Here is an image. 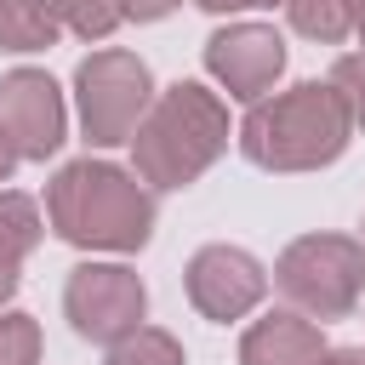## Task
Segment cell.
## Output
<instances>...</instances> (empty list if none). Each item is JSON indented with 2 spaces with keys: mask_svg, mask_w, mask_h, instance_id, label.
Returning a JSON list of instances; mask_svg holds the SVG:
<instances>
[{
  "mask_svg": "<svg viewBox=\"0 0 365 365\" xmlns=\"http://www.w3.org/2000/svg\"><path fill=\"white\" fill-rule=\"evenodd\" d=\"M46 217L57 240L80 251H143L154 234V194L125 165L68 160L46 188Z\"/></svg>",
  "mask_w": 365,
  "mask_h": 365,
  "instance_id": "obj_1",
  "label": "cell"
},
{
  "mask_svg": "<svg viewBox=\"0 0 365 365\" xmlns=\"http://www.w3.org/2000/svg\"><path fill=\"white\" fill-rule=\"evenodd\" d=\"M348 108L331 91V80H302L279 97L251 103L240 120V154L262 171H319L348 148Z\"/></svg>",
  "mask_w": 365,
  "mask_h": 365,
  "instance_id": "obj_2",
  "label": "cell"
},
{
  "mask_svg": "<svg viewBox=\"0 0 365 365\" xmlns=\"http://www.w3.org/2000/svg\"><path fill=\"white\" fill-rule=\"evenodd\" d=\"M222 148H228V108L217 103V91H205L194 80L165 86L131 137L137 177L148 188H165V194L188 188Z\"/></svg>",
  "mask_w": 365,
  "mask_h": 365,
  "instance_id": "obj_3",
  "label": "cell"
},
{
  "mask_svg": "<svg viewBox=\"0 0 365 365\" xmlns=\"http://www.w3.org/2000/svg\"><path fill=\"white\" fill-rule=\"evenodd\" d=\"M274 285L308 319H342L365 291V245L348 234H302L279 251Z\"/></svg>",
  "mask_w": 365,
  "mask_h": 365,
  "instance_id": "obj_4",
  "label": "cell"
},
{
  "mask_svg": "<svg viewBox=\"0 0 365 365\" xmlns=\"http://www.w3.org/2000/svg\"><path fill=\"white\" fill-rule=\"evenodd\" d=\"M74 97H80V131L91 148H114V143H131L143 114L154 108V80H148V63L137 51H91L80 68H74Z\"/></svg>",
  "mask_w": 365,
  "mask_h": 365,
  "instance_id": "obj_5",
  "label": "cell"
},
{
  "mask_svg": "<svg viewBox=\"0 0 365 365\" xmlns=\"http://www.w3.org/2000/svg\"><path fill=\"white\" fill-rule=\"evenodd\" d=\"M143 308L148 291L131 268L120 262H80L63 285V314L86 342H125L131 331H143Z\"/></svg>",
  "mask_w": 365,
  "mask_h": 365,
  "instance_id": "obj_6",
  "label": "cell"
},
{
  "mask_svg": "<svg viewBox=\"0 0 365 365\" xmlns=\"http://www.w3.org/2000/svg\"><path fill=\"white\" fill-rule=\"evenodd\" d=\"M262 291H268V268L240 245H200L188 257V302L217 325L245 319L262 302Z\"/></svg>",
  "mask_w": 365,
  "mask_h": 365,
  "instance_id": "obj_7",
  "label": "cell"
},
{
  "mask_svg": "<svg viewBox=\"0 0 365 365\" xmlns=\"http://www.w3.org/2000/svg\"><path fill=\"white\" fill-rule=\"evenodd\" d=\"M0 125L17 148V160H46L63 148V131H68V108H63V91L51 74L40 68H11L0 80Z\"/></svg>",
  "mask_w": 365,
  "mask_h": 365,
  "instance_id": "obj_8",
  "label": "cell"
},
{
  "mask_svg": "<svg viewBox=\"0 0 365 365\" xmlns=\"http://www.w3.org/2000/svg\"><path fill=\"white\" fill-rule=\"evenodd\" d=\"M205 68H211V80L228 91V97H240V103H262V91L279 80V68H285V40H279V29H268V23H228V29H217L211 40H205Z\"/></svg>",
  "mask_w": 365,
  "mask_h": 365,
  "instance_id": "obj_9",
  "label": "cell"
},
{
  "mask_svg": "<svg viewBox=\"0 0 365 365\" xmlns=\"http://www.w3.org/2000/svg\"><path fill=\"white\" fill-rule=\"evenodd\" d=\"M319 359H325V331L297 308L262 314L240 336V365H319Z\"/></svg>",
  "mask_w": 365,
  "mask_h": 365,
  "instance_id": "obj_10",
  "label": "cell"
},
{
  "mask_svg": "<svg viewBox=\"0 0 365 365\" xmlns=\"http://www.w3.org/2000/svg\"><path fill=\"white\" fill-rule=\"evenodd\" d=\"M57 40V17L46 0H0V51H46Z\"/></svg>",
  "mask_w": 365,
  "mask_h": 365,
  "instance_id": "obj_11",
  "label": "cell"
},
{
  "mask_svg": "<svg viewBox=\"0 0 365 365\" xmlns=\"http://www.w3.org/2000/svg\"><path fill=\"white\" fill-rule=\"evenodd\" d=\"M285 11H291V29L319 46H336L354 34V0H285Z\"/></svg>",
  "mask_w": 365,
  "mask_h": 365,
  "instance_id": "obj_12",
  "label": "cell"
},
{
  "mask_svg": "<svg viewBox=\"0 0 365 365\" xmlns=\"http://www.w3.org/2000/svg\"><path fill=\"white\" fill-rule=\"evenodd\" d=\"M34 245H40V211H34V200L0 188V257L23 262Z\"/></svg>",
  "mask_w": 365,
  "mask_h": 365,
  "instance_id": "obj_13",
  "label": "cell"
},
{
  "mask_svg": "<svg viewBox=\"0 0 365 365\" xmlns=\"http://www.w3.org/2000/svg\"><path fill=\"white\" fill-rule=\"evenodd\" d=\"M46 11L57 17V29L80 34V40H108L120 29V0H46Z\"/></svg>",
  "mask_w": 365,
  "mask_h": 365,
  "instance_id": "obj_14",
  "label": "cell"
},
{
  "mask_svg": "<svg viewBox=\"0 0 365 365\" xmlns=\"http://www.w3.org/2000/svg\"><path fill=\"white\" fill-rule=\"evenodd\" d=\"M103 365H188V359H182V342H177L171 331L143 325V331H131L125 342H114Z\"/></svg>",
  "mask_w": 365,
  "mask_h": 365,
  "instance_id": "obj_15",
  "label": "cell"
},
{
  "mask_svg": "<svg viewBox=\"0 0 365 365\" xmlns=\"http://www.w3.org/2000/svg\"><path fill=\"white\" fill-rule=\"evenodd\" d=\"M40 359V325L29 314H0V365H34Z\"/></svg>",
  "mask_w": 365,
  "mask_h": 365,
  "instance_id": "obj_16",
  "label": "cell"
},
{
  "mask_svg": "<svg viewBox=\"0 0 365 365\" xmlns=\"http://www.w3.org/2000/svg\"><path fill=\"white\" fill-rule=\"evenodd\" d=\"M331 91L342 97L348 120H354V125H365V51H354V57H336V63H331Z\"/></svg>",
  "mask_w": 365,
  "mask_h": 365,
  "instance_id": "obj_17",
  "label": "cell"
},
{
  "mask_svg": "<svg viewBox=\"0 0 365 365\" xmlns=\"http://www.w3.org/2000/svg\"><path fill=\"white\" fill-rule=\"evenodd\" d=\"M177 0H120V11L125 17H137V23H154V17H165Z\"/></svg>",
  "mask_w": 365,
  "mask_h": 365,
  "instance_id": "obj_18",
  "label": "cell"
},
{
  "mask_svg": "<svg viewBox=\"0 0 365 365\" xmlns=\"http://www.w3.org/2000/svg\"><path fill=\"white\" fill-rule=\"evenodd\" d=\"M319 365H365V348H325Z\"/></svg>",
  "mask_w": 365,
  "mask_h": 365,
  "instance_id": "obj_19",
  "label": "cell"
},
{
  "mask_svg": "<svg viewBox=\"0 0 365 365\" xmlns=\"http://www.w3.org/2000/svg\"><path fill=\"white\" fill-rule=\"evenodd\" d=\"M205 11H251V6H274V0H200Z\"/></svg>",
  "mask_w": 365,
  "mask_h": 365,
  "instance_id": "obj_20",
  "label": "cell"
},
{
  "mask_svg": "<svg viewBox=\"0 0 365 365\" xmlns=\"http://www.w3.org/2000/svg\"><path fill=\"white\" fill-rule=\"evenodd\" d=\"M11 165H17V148H11V137H6V125H0V182L11 177Z\"/></svg>",
  "mask_w": 365,
  "mask_h": 365,
  "instance_id": "obj_21",
  "label": "cell"
},
{
  "mask_svg": "<svg viewBox=\"0 0 365 365\" xmlns=\"http://www.w3.org/2000/svg\"><path fill=\"white\" fill-rule=\"evenodd\" d=\"M11 291H17V262H6V257H0V302H6Z\"/></svg>",
  "mask_w": 365,
  "mask_h": 365,
  "instance_id": "obj_22",
  "label": "cell"
},
{
  "mask_svg": "<svg viewBox=\"0 0 365 365\" xmlns=\"http://www.w3.org/2000/svg\"><path fill=\"white\" fill-rule=\"evenodd\" d=\"M354 34H359V46H365V0H354Z\"/></svg>",
  "mask_w": 365,
  "mask_h": 365,
  "instance_id": "obj_23",
  "label": "cell"
}]
</instances>
